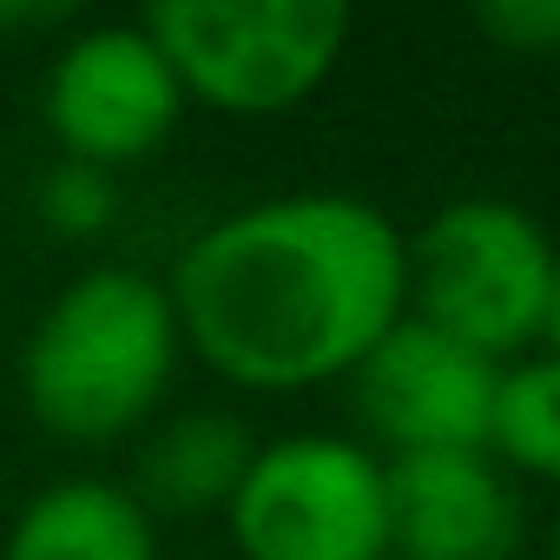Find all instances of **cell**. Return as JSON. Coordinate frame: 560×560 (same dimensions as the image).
Wrapping results in <instances>:
<instances>
[{
  "label": "cell",
  "mask_w": 560,
  "mask_h": 560,
  "mask_svg": "<svg viewBox=\"0 0 560 560\" xmlns=\"http://www.w3.org/2000/svg\"><path fill=\"white\" fill-rule=\"evenodd\" d=\"M185 357L250 396L350 383L409 317V231L357 191H277L211 218L165 277Z\"/></svg>",
  "instance_id": "obj_1"
},
{
  "label": "cell",
  "mask_w": 560,
  "mask_h": 560,
  "mask_svg": "<svg viewBox=\"0 0 560 560\" xmlns=\"http://www.w3.org/2000/svg\"><path fill=\"white\" fill-rule=\"evenodd\" d=\"M185 330L165 277L93 264L47 298L21 343V402L67 448H113L165 416Z\"/></svg>",
  "instance_id": "obj_2"
},
{
  "label": "cell",
  "mask_w": 560,
  "mask_h": 560,
  "mask_svg": "<svg viewBox=\"0 0 560 560\" xmlns=\"http://www.w3.org/2000/svg\"><path fill=\"white\" fill-rule=\"evenodd\" d=\"M553 284L560 244L514 198L468 191L409 231V317L488 363H521L547 343Z\"/></svg>",
  "instance_id": "obj_3"
},
{
  "label": "cell",
  "mask_w": 560,
  "mask_h": 560,
  "mask_svg": "<svg viewBox=\"0 0 560 560\" xmlns=\"http://www.w3.org/2000/svg\"><path fill=\"white\" fill-rule=\"evenodd\" d=\"M145 34L172 60L191 106L224 119L298 113L350 47V8L337 0H165Z\"/></svg>",
  "instance_id": "obj_4"
},
{
  "label": "cell",
  "mask_w": 560,
  "mask_h": 560,
  "mask_svg": "<svg viewBox=\"0 0 560 560\" xmlns=\"http://www.w3.org/2000/svg\"><path fill=\"white\" fill-rule=\"evenodd\" d=\"M224 527L237 560H389V462L324 429L257 442Z\"/></svg>",
  "instance_id": "obj_5"
},
{
  "label": "cell",
  "mask_w": 560,
  "mask_h": 560,
  "mask_svg": "<svg viewBox=\"0 0 560 560\" xmlns=\"http://www.w3.org/2000/svg\"><path fill=\"white\" fill-rule=\"evenodd\" d=\"M191 113L172 60L145 34V21H100L60 40L40 80V119L60 145V159L100 165V172H132L145 165L178 119Z\"/></svg>",
  "instance_id": "obj_6"
},
{
  "label": "cell",
  "mask_w": 560,
  "mask_h": 560,
  "mask_svg": "<svg viewBox=\"0 0 560 560\" xmlns=\"http://www.w3.org/2000/svg\"><path fill=\"white\" fill-rule=\"evenodd\" d=\"M494 383H501V363L402 317L350 376V402H357L363 442L383 462L448 455V448H488Z\"/></svg>",
  "instance_id": "obj_7"
},
{
  "label": "cell",
  "mask_w": 560,
  "mask_h": 560,
  "mask_svg": "<svg viewBox=\"0 0 560 560\" xmlns=\"http://www.w3.org/2000/svg\"><path fill=\"white\" fill-rule=\"evenodd\" d=\"M521 481L488 448L389 462V560H514Z\"/></svg>",
  "instance_id": "obj_8"
},
{
  "label": "cell",
  "mask_w": 560,
  "mask_h": 560,
  "mask_svg": "<svg viewBox=\"0 0 560 560\" xmlns=\"http://www.w3.org/2000/svg\"><path fill=\"white\" fill-rule=\"evenodd\" d=\"M0 560H159V521L126 481L67 475L21 501Z\"/></svg>",
  "instance_id": "obj_9"
},
{
  "label": "cell",
  "mask_w": 560,
  "mask_h": 560,
  "mask_svg": "<svg viewBox=\"0 0 560 560\" xmlns=\"http://www.w3.org/2000/svg\"><path fill=\"white\" fill-rule=\"evenodd\" d=\"M257 442L244 429V416L231 409H178V416H159L145 435H139V462H132V494L145 501L152 521L165 514H224L244 468H250Z\"/></svg>",
  "instance_id": "obj_10"
},
{
  "label": "cell",
  "mask_w": 560,
  "mask_h": 560,
  "mask_svg": "<svg viewBox=\"0 0 560 560\" xmlns=\"http://www.w3.org/2000/svg\"><path fill=\"white\" fill-rule=\"evenodd\" d=\"M488 455L501 462L508 481L560 488V357L553 350L501 363L494 416H488Z\"/></svg>",
  "instance_id": "obj_11"
},
{
  "label": "cell",
  "mask_w": 560,
  "mask_h": 560,
  "mask_svg": "<svg viewBox=\"0 0 560 560\" xmlns=\"http://www.w3.org/2000/svg\"><path fill=\"white\" fill-rule=\"evenodd\" d=\"M119 205H126L119 178L100 165H80V159H54L34 178V218L67 244H100L119 224Z\"/></svg>",
  "instance_id": "obj_12"
},
{
  "label": "cell",
  "mask_w": 560,
  "mask_h": 560,
  "mask_svg": "<svg viewBox=\"0 0 560 560\" xmlns=\"http://www.w3.org/2000/svg\"><path fill=\"white\" fill-rule=\"evenodd\" d=\"M475 34L521 60H560V0H488L475 8Z\"/></svg>",
  "instance_id": "obj_13"
},
{
  "label": "cell",
  "mask_w": 560,
  "mask_h": 560,
  "mask_svg": "<svg viewBox=\"0 0 560 560\" xmlns=\"http://www.w3.org/2000/svg\"><path fill=\"white\" fill-rule=\"evenodd\" d=\"M73 21V8L67 0H0V34H54V27H67Z\"/></svg>",
  "instance_id": "obj_14"
},
{
  "label": "cell",
  "mask_w": 560,
  "mask_h": 560,
  "mask_svg": "<svg viewBox=\"0 0 560 560\" xmlns=\"http://www.w3.org/2000/svg\"><path fill=\"white\" fill-rule=\"evenodd\" d=\"M540 350L560 357V284H553V317H547V343H540Z\"/></svg>",
  "instance_id": "obj_15"
},
{
  "label": "cell",
  "mask_w": 560,
  "mask_h": 560,
  "mask_svg": "<svg viewBox=\"0 0 560 560\" xmlns=\"http://www.w3.org/2000/svg\"><path fill=\"white\" fill-rule=\"evenodd\" d=\"M547 560H560V521H553V534H547Z\"/></svg>",
  "instance_id": "obj_16"
}]
</instances>
